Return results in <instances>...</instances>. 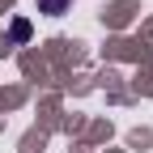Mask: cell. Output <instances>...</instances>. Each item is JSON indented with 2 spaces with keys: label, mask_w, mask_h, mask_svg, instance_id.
Segmentation results:
<instances>
[{
  "label": "cell",
  "mask_w": 153,
  "mask_h": 153,
  "mask_svg": "<svg viewBox=\"0 0 153 153\" xmlns=\"http://www.w3.org/2000/svg\"><path fill=\"white\" fill-rule=\"evenodd\" d=\"M13 38H30V22H13Z\"/></svg>",
  "instance_id": "cell-2"
},
{
  "label": "cell",
  "mask_w": 153,
  "mask_h": 153,
  "mask_svg": "<svg viewBox=\"0 0 153 153\" xmlns=\"http://www.w3.org/2000/svg\"><path fill=\"white\" fill-rule=\"evenodd\" d=\"M34 4H38V13L60 17V13H68V9H72V0H34Z\"/></svg>",
  "instance_id": "cell-1"
}]
</instances>
